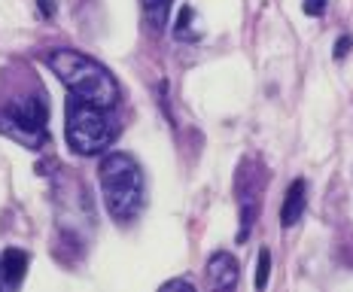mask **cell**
Masks as SVG:
<instances>
[{
  "label": "cell",
  "mask_w": 353,
  "mask_h": 292,
  "mask_svg": "<svg viewBox=\"0 0 353 292\" xmlns=\"http://www.w3.org/2000/svg\"><path fill=\"white\" fill-rule=\"evenodd\" d=\"M46 64L70 89V94L88 101V104L107 107V110L116 107V101H119V83L94 58L77 52V49H52L46 55Z\"/></svg>",
  "instance_id": "obj_1"
},
{
  "label": "cell",
  "mask_w": 353,
  "mask_h": 292,
  "mask_svg": "<svg viewBox=\"0 0 353 292\" xmlns=\"http://www.w3.org/2000/svg\"><path fill=\"white\" fill-rule=\"evenodd\" d=\"M101 180V195L116 222H131L143 210L146 201V186H143V171L128 152H110L98 167Z\"/></svg>",
  "instance_id": "obj_2"
},
{
  "label": "cell",
  "mask_w": 353,
  "mask_h": 292,
  "mask_svg": "<svg viewBox=\"0 0 353 292\" xmlns=\"http://www.w3.org/2000/svg\"><path fill=\"white\" fill-rule=\"evenodd\" d=\"M64 134H68V143L73 152H79V156H98V152H104L116 140V122L107 113V107L88 104V101L73 94L68 101V125H64Z\"/></svg>",
  "instance_id": "obj_3"
},
{
  "label": "cell",
  "mask_w": 353,
  "mask_h": 292,
  "mask_svg": "<svg viewBox=\"0 0 353 292\" xmlns=\"http://www.w3.org/2000/svg\"><path fill=\"white\" fill-rule=\"evenodd\" d=\"M46 119V101L40 94H21V98L6 101L0 110V134L12 137L28 149H43L49 143Z\"/></svg>",
  "instance_id": "obj_4"
},
{
  "label": "cell",
  "mask_w": 353,
  "mask_h": 292,
  "mask_svg": "<svg viewBox=\"0 0 353 292\" xmlns=\"http://www.w3.org/2000/svg\"><path fill=\"white\" fill-rule=\"evenodd\" d=\"M208 277L213 289H234L238 286V262L232 253H213L208 262Z\"/></svg>",
  "instance_id": "obj_5"
},
{
  "label": "cell",
  "mask_w": 353,
  "mask_h": 292,
  "mask_svg": "<svg viewBox=\"0 0 353 292\" xmlns=\"http://www.w3.org/2000/svg\"><path fill=\"white\" fill-rule=\"evenodd\" d=\"M307 186L305 180H296L290 189H286V198H283V207H281V222L283 229H292V225L301 219V213H305V201H307Z\"/></svg>",
  "instance_id": "obj_6"
},
{
  "label": "cell",
  "mask_w": 353,
  "mask_h": 292,
  "mask_svg": "<svg viewBox=\"0 0 353 292\" xmlns=\"http://www.w3.org/2000/svg\"><path fill=\"white\" fill-rule=\"evenodd\" d=\"M25 271H28V255L16 250V247L3 250V255H0V280L10 289H16L21 283V277H25Z\"/></svg>",
  "instance_id": "obj_7"
},
{
  "label": "cell",
  "mask_w": 353,
  "mask_h": 292,
  "mask_svg": "<svg viewBox=\"0 0 353 292\" xmlns=\"http://www.w3.org/2000/svg\"><path fill=\"white\" fill-rule=\"evenodd\" d=\"M171 6H174V0H143L146 25H150L152 31H165L168 19H171Z\"/></svg>",
  "instance_id": "obj_8"
},
{
  "label": "cell",
  "mask_w": 353,
  "mask_h": 292,
  "mask_svg": "<svg viewBox=\"0 0 353 292\" xmlns=\"http://www.w3.org/2000/svg\"><path fill=\"white\" fill-rule=\"evenodd\" d=\"M268 274H271V253L262 250L259 253V265H256V289L268 286Z\"/></svg>",
  "instance_id": "obj_9"
},
{
  "label": "cell",
  "mask_w": 353,
  "mask_h": 292,
  "mask_svg": "<svg viewBox=\"0 0 353 292\" xmlns=\"http://www.w3.org/2000/svg\"><path fill=\"white\" fill-rule=\"evenodd\" d=\"M305 12L307 16H323L326 12V0H305Z\"/></svg>",
  "instance_id": "obj_10"
},
{
  "label": "cell",
  "mask_w": 353,
  "mask_h": 292,
  "mask_svg": "<svg viewBox=\"0 0 353 292\" xmlns=\"http://www.w3.org/2000/svg\"><path fill=\"white\" fill-rule=\"evenodd\" d=\"M350 46H353V40H350V36H341V40L335 43V58H344V55L350 52Z\"/></svg>",
  "instance_id": "obj_11"
},
{
  "label": "cell",
  "mask_w": 353,
  "mask_h": 292,
  "mask_svg": "<svg viewBox=\"0 0 353 292\" xmlns=\"http://www.w3.org/2000/svg\"><path fill=\"white\" fill-rule=\"evenodd\" d=\"M161 289H192V283L189 280H168Z\"/></svg>",
  "instance_id": "obj_12"
},
{
  "label": "cell",
  "mask_w": 353,
  "mask_h": 292,
  "mask_svg": "<svg viewBox=\"0 0 353 292\" xmlns=\"http://www.w3.org/2000/svg\"><path fill=\"white\" fill-rule=\"evenodd\" d=\"M40 10L46 12V16H52V12H55V3H52V0H40Z\"/></svg>",
  "instance_id": "obj_13"
}]
</instances>
